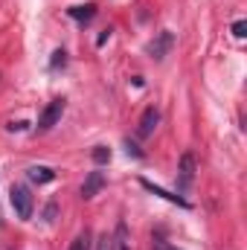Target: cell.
<instances>
[{
	"mask_svg": "<svg viewBox=\"0 0 247 250\" xmlns=\"http://www.w3.org/2000/svg\"><path fill=\"white\" fill-rule=\"evenodd\" d=\"M9 201H12V209L18 212V218H23V221H29V218H32V207H35V201H32V192L23 187V184L12 187Z\"/></svg>",
	"mask_w": 247,
	"mask_h": 250,
	"instance_id": "cell-1",
	"label": "cell"
},
{
	"mask_svg": "<svg viewBox=\"0 0 247 250\" xmlns=\"http://www.w3.org/2000/svg\"><path fill=\"white\" fill-rule=\"evenodd\" d=\"M192 181H195V154H192V151H184L181 160H178V175H175L178 192L186 195V192L192 189Z\"/></svg>",
	"mask_w": 247,
	"mask_h": 250,
	"instance_id": "cell-2",
	"label": "cell"
},
{
	"mask_svg": "<svg viewBox=\"0 0 247 250\" xmlns=\"http://www.w3.org/2000/svg\"><path fill=\"white\" fill-rule=\"evenodd\" d=\"M175 47V35L169 32V29H163V32H157L148 44H145V53H148V59H154V62H163L166 56H169V50Z\"/></svg>",
	"mask_w": 247,
	"mask_h": 250,
	"instance_id": "cell-3",
	"label": "cell"
},
{
	"mask_svg": "<svg viewBox=\"0 0 247 250\" xmlns=\"http://www.w3.org/2000/svg\"><path fill=\"white\" fill-rule=\"evenodd\" d=\"M64 114V99H53L44 111H41V117H38V131H50L53 125L62 120Z\"/></svg>",
	"mask_w": 247,
	"mask_h": 250,
	"instance_id": "cell-4",
	"label": "cell"
},
{
	"mask_svg": "<svg viewBox=\"0 0 247 250\" xmlns=\"http://www.w3.org/2000/svg\"><path fill=\"white\" fill-rule=\"evenodd\" d=\"M105 184H108V181H105V175H102V172H90V175L84 178V184H82V198H84V201L96 198V195L105 189Z\"/></svg>",
	"mask_w": 247,
	"mask_h": 250,
	"instance_id": "cell-5",
	"label": "cell"
},
{
	"mask_svg": "<svg viewBox=\"0 0 247 250\" xmlns=\"http://www.w3.org/2000/svg\"><path fill=\"white\" fill-rule=\"evenodd\" d=\"M157 123H160V111H157V108H145L143 117H140V125H137V134H140V137H148V134L157 128Z\"/></svg>",
	"mask_w": 247,
	"mask_h": 250,
	"instance_id": "cell-6",
	"label": "cell"
},
{
	"mask_svg": "<svg viewBox=\"0 0 247 250\" xmlns=\"http://www.w3.org/2000/svg\"><path fill=\"white\" fill-rule=\"evenodd\" d=\"M140 187H143V189H148L151 195H160V198H166V201H172V204H178V207H184V209H189V201H184L181 195H172V192H166V189L154 187V184H151V181H145V178H140Z\"/></svg>",
	"mask_w": 247,
	"mask_h": 250,
	"instance_id": "cell-7",
	"label": "cell"
},
{
	"mask_svg": "<svg viewBox=\"0 0 247 250\" xmlns=\"http://www.w3.org/2000/svg\"><path fill=\"white\" fill-rule=\"evenodd\" d=\"M26 178L32 184H50V181H56V172L50 166H29L26 169Z\"/></svg>",
	"mask_w": 247,
	"mask_h": 250,
	"instance_id": "cell-8",
	"label": "cell"
},
{
	"mask_svg": "<svg viewBox=\"0 0 247 250\" xmlns=\"http://www.w3.org/2000/svg\"><path fill=\"white\" fill-rule=\"evenodd\" d=\"M67 12H70V18H73V21L87 23V21L96 15V6H93V3H84V6H73V9H67Z\"/></svg>",
	"mask_w": 247,
	"mask_h": 250,
	"instance_id": "cell-9",
	"label": "cell"
},
{
	"mask_svg": "<svg viewBox=\"0 0 247 250\" xmlns=\"http://www.w3.org/2000/svg\"><path fill=\"white\" fill-rule=\"evenodd\" d=\"M114 239V248L120 250H131V242H128V227H125V221L117 224V236H111Z\"/></svg>",
	"mask_w": 247,
	"mask_h": 250,
	"instance_id": "cell-10",
	"label": "cell"
},
{
	"mask_svg": "<svg viewBox=\"0 0 247 250\" xmlns=\"http://www.w3.org/2000/svg\"><path fill=\"white\" fill-rule=\"evenodd\" d=\"M67 250H90V233L84 230V233H79L73 242H70V248Z\"/></svg>",
	"mask_w": 247,
	"mask_h": 250,
	"instance_id": "cell-11",
	"label": "cell"
},
{
	"mask_svg": "<svg viewBox=\"0 0 247 250\" xmlns=\"http://www.w3.org/2000/svg\"><path fill=\"white\" fill-rule=\"evenodd\" d=\"M93 160H96L99 166L108 163V160H111V148H108V146H96V148H93Z\"/></svg>",
	"mask_w": 247,
	"mask_h": 250,
	"instance_id": "cell-12",
	"label": "cell"
},
{
	"mask_svg": "<svg viewBox=\"0 0 247 250\" xmlns=\"http://www.w3.org/2000/svg\"><path fill=\"white\" fill-rule=\"evenodd\" d=\"M64 64H67V53H64V50H56V53H53V59H50V67H53V70H59V67H64Z\"/></svg>",
	"mask_w": 247,
	"mask_h": 250,
	"instance_id": "cell-13",
	"label": "cell"
},
{
	"mask_svg": "<svg viewBox=\"0 0 247 250\" xmlns=\"http://www.w3.org/2000/svg\"><path fill=\"white\" fill-rule=\"evenodd\" d=\"M233 35H236V38H245L247 35V23L245 21H236V23H233Z\"/></svg>",
	"mask_w": 247,
	"mask_h": 250,
	"instance_id": "cell-14",
	"label": "cell"
},
{
	"mask_svg": "<svg viewBox=\"0 0 247 250\" xmlns=\"http://www.w3.org/2000/svg\"><path fill=\"white\" fill-rule=\"evenodd\" d=\"M96 250H114V239H111V236L105 233V236L99 239V248H96Z\"/></svg>",
	"mask_w": 247,
	"mask_h": 250,
	"instance_id": "cell-15",
	"label": "cell"
},
{
	"mask_svg": "<svg viewBox=\"0 0 247 250\" xmlns=\"http://www.w3.org/2000/svg\"><path fill=\"white\" fill-rule=\"evenodd\" d=\"M125 148H128V154H134V157H143V151H140V148H137L131 140H125Z\"/></svg>",
	"mask_w": 247,
	"mask_h": 250,
	"instance_id": "cell-16",
	"label": "cell"
},
{
	"mask_svg": "<svg viewBox=\"0 0 247 250\" xmlns=\"http://www.w3.org/2000/svg\"><path fill=\"white\" fill-rule=\"evenodd\" d=\"M151 250H178V248H172V245H166V242L154 239V245H151Z\"/></svg>",
	"mask_w": 247,
	"mask_h": 250,
	"instance_id": "cell-17",
	"label": "cell"
},
{
	"mask_svg": "<svg viewBox=\"0 0 247 250\" xmlns=\"http://www.w3.org/2000/svg\"><path fill=\"white\" fill-rule=\"evenodd\" d=\"M108 38H111V29H105V32H102V35H99V38H96V44H99V47H102V44H105V41H108Z\"/></svg>",
	"mask_w": 247,
	"mask_h": 250,
	"instance_id": "cell-18",
	"label": "cell"
},
{
	"mask_svg": "<svg viewBox=\"0 0 247 250\" xmlns=\"http://www.w3.org/2000/svg\"><path fill=\"white\" fill-rule=\"evenodd\" d=\"M44 215H47V221H53V215H56V204H50V207H47V212H44Z\"/></svg>",
	"mask_w": 247,
	"mask_h": 250,
	"instance_id": "cell-19",
	"label": "cell"
}]
</instances>
